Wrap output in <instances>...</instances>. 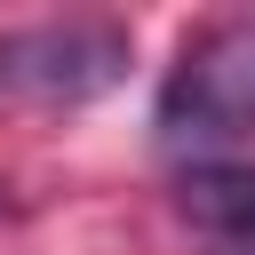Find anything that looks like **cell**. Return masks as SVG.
<instances>
[{
    "label": "cell",
    "mask_w": 255,
    "mask_h": 255,
    "mask_svg": "<svg viewBox=\"0 0 255 255\" xmlns=\"http://www.w3.org/2000/svg\"><path fill=\"white\" fill-rule=\"evenodd\" d=\"M135 40L112 16H48L0 32V104H88L128 72Z\"/></svg>",
    "instance_id": "obj_2"
},
{
    "label": "cell",
    "mask_w": 255,
    "mask_h": 255,
    "mask_svg": "<svg viewBox=\"0 0 255 255\" xmlns=\"http://www.w3.org/2000/svg\"><path fill=\"white\" fill-rule=\"evenodd\" d=\"M151 128L175 151H215V143L255 135V8L207 16L175 48L159 104H151Z\"/></svg>",
    "instance_id": "obj_1"
},
{
    "label": "cell",
    "mask_w": 255,
    "mask_h": 255,
    "mask_svg": "<svg viewBox=\"0 0 255 255\" xmlns=\"http://www.w3.org/2000/svg\"><path fill=\"white\" fill-rule=\"evenodd\" d=\"M175 215L207 255H255V167L247 159H199L175 183Z\"/></svg>",
    "instance_id": "obj_3"
}]
</instances>
